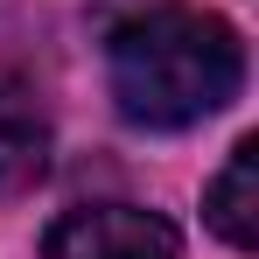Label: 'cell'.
<instances>
[{"label":"cell","instance_id":"obj_1","mask_svg":"<svg viewBox=\"0 0 259 259\" xmlns=\"http://www.w3.org/2000/svg\"><path fill=\"white\" fill-rule=\"evenodd\" d=\"M245 84V49L217 14H140L112 28V98L133 126H196Z\"/></svg>","mask_w":259,"mask_h":259},{"label":"cell","instance_id":"obj_2","mask_svg":"<svg viewBox=\"0 0 259 259\" xmlns=\"http://www.w3.org/2000/svg\"><path fill=\"white\" fill-rule=\"evenodd\" d=\"M42 259H182V238H175L168 217L133 210V203H91V210H70L49 224Z\"/></svg>","mask_w":259,"mask_h":259},{"label":"cell","instance_id":"obj_3","mask_svg":"<svg viewBox=\"0 0 259 259\" xmlns=\"http://www.w3.org/2000/svg\"><path fill=\"white\" fill-rule=\"evenodd\" d=\"M42 168H49V119H42V105L28 91L0 84V203L21 196V189H35Z\"/></svg>","mask_w":259,"mask_h":259},{"label":"cell","instance_id":"obj_4","mask_svg":"<svg viewBox=\"0 0 259 259\" xmlns=\"http://www.w3.org/2000/svg\"><path fill=\"white\" fill-rule=\"evenodd\" d=\"M210 231L224 238V245H238V252H252L259 245V147L252 140H238L231 147V161H224V175L210 182Z\"/></svg>","mask_w":259,"mask_h":259},{"label":"cell","instance_id":"obj_5","mask_svg":"<svg viewBox=\"0 0 259 259\" xmlns=\"http://www.w3.org/2000/svg\"><path fill=\"white\" fill-rule=\"evenodd\" d=\"M168 0H91V14L105 21V28H126V21H140V14H161Z\"/></svg>","mask_w":259,"mask_h":259}]
</instances>
